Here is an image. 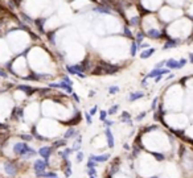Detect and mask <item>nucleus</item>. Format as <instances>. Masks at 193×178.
Here are the masks:
<instances>
[{
    "label": "nucleus",
    "mask_w": 193,
    "mask_h": 178,
    "mask_svg": "<svg viewBox=\"0 0 193 178\" xmlns=\"http://www.w3.org/2000/svg\"><path fill=\"white\" fill-rule=\"evenodd\" d=\"M136 54V44H132V48H131V55H135Z\"/></svg>",
    "instance_id": "obj_23"
},
{
    "label": "nucleus",
    "mask_w": 193,
    "mask_h": 178,
    "mask_svg": "<svg viewBox=\"0 0 193 178\" xmlns=\"http://www.w3.org/2000/svg\"><path fill=\"white\" fill-rule=\"evenodd\" d=\"M118 87H110V89H109V91H110V94H114V92H116V91H118Z\"/></svg>",
    "instance_id": "obj_29"
},
{
    "label": "nucleus",
    "mask_w": 193,
    "mask_h": 178,
    "mask_svg": "<svg viewBox=\"0 0 193 178\" xmlns=\"http://www.w3.org/2000/svg\"><path fill=\"white\" fill-rule=\"evenodd\" d=\"M122 120L123 121H130V115H128V112L124 111L123 114H122Z\"/></svg>",
    "instance_id": "obj_19"
},
{
    "label": "nucleus",
    "mask_w": 193,
    "mask_h": 178,
    "mask_svg": "<svg viewBox=\"0 0 193 178\" xmlns=\"http://www.w3.org/2000/svg\"><path fill=\"white\" fill-rule=\"evenodd\" d=\"M147 36L151 38H159L162 35H160V32L156 30V29H150V30L147 32Z\"/></svg>",
    "instance_id": "obj_8"
},
{
    "label": "nucleus",
    "mask_w": 193,
    "mask_h": 178,
    "mask_svg": "<svg viewBox=\"0 0 193 178\" xmlns=\"http://www.w3.org/2000/svg\"><path fill=\"white\" fill-rule=\"evenodd\" d=\"M75 160H77V162H81V161L84 160V154H82L81 152L77 153V158H75Z\"/></svg>",
    "instance_id": "obj_22"
},
{
    "label": "nucleus",
    "mask_w": 193,
    "mask_h": 178,
    "mask_svg": "<svg viewBox=\"0 0 193 178\" xmlns=\"http://www.w3.org/2000/svg\"><path fill=\"white\" fill-rule=\"evenodd\" d=\"M89 174H90V177H91V175H95V169H94V168H89Z\"/></svg>",
    "instance_id": "obj_32"
},
{
    "label": "nucleus",
    "mask_w": 193,
    "mask_h": 178,
    "mask_svg": "<svg viewBox=\"0 0 193 178\" xmlns=\"http://www.w3.org/2000/svg\"><path fill=\"white\" fill-rule=\"evenodd\" d=\"M79 121H81V116H79V114H78V115H75V118L73 119V120H70L68 124H69V125H74V124L79 123Z\"/></svg>",
    "instance_id": "obj_13"
},
{
    "label": "nucleus",
    "mask_w": 193,
    "mask_h": 178,
    "mask_svg": "<svg viewBox=\"0 0 193 178\" xmlns=\"http://www.w3.org/2000/svg\"><path fill=\"white\" fill-rule=\"evenodd\" d=\"M155 53V49H147V50H144V52H141V54H140V57L141 58H148V57H151V55Z\"/></svg>",
    "instance_id": "obj_9"
},
{
    "label": "nucleus",
    "mask_w": 193,
    "mask_h": 178,
    "mask_svg": "<svg viewBox=\"0 0 193 178\" xmlns=\"http://www.w3.org/2000/svg\"><path fill=\"white\" fill-rule=\"evenodd\" d=\"M185 63H187V60H181V61H180V62H179V69H180V67L184 66Z\"/></svg>",
    "instance_id": "obj_34"
},
{
    "label": "nucleus",
    "mask_w": 193,
    "mask_h": 178,
    "mask_svg": "<svg viewBox=\"0 0 193 178\" xmlns=\"http://www.w3.org/2000/svg\"><path fill=\"white\" fill-rule=\"evenodd\" d=\"M62 145H65V141H63V140L56 141V143H54V147H62Z\"/></svg>",
    "instance_id": "obj_26"
},
{
    "label": "nucleus",
    "mask_w": 193,
    "mask_h": 178,
    "mask_svg": "<svg viewBox=\"0 0 193 178\" xmlns=\"http://www.w3.org/2000/svg\"><path fill=\"white\" fill-rule=\"evenodd\" d=\"M184 152H185V148L181 145V147H180V157L183 156V153H184Z\"/></svg>",
    "instance_id": "obj_39"
},
{
    "label": "nucleus",
    "mask_w": 193,
    "mask_h": 178,
    "mask_svg": "<svg viewBox=\"0 0 193 178\" xmlns=\"http://www.w3.org/2000/svg\"><path fill=\"white\" fill-rule=\"evenodd\" d=\"M143 38H144V33H139V35H138V42L140 44Z\"/></svg>",
    "instance_id": "obj_30"
},
{
    "label": "nucleus",
    "mask_w": 193,
    "mask_h": 178,
    "mask_svg": "<svg viewBox=\"0 0 193 178\" xmlns=\"http://www.w3.org/2000/svg\"><path fill=\"white\" fill-rule=\"evenodd\" d=\"M130 24H131V25H138V24H139V17H132L130 20Z\"/></svg>",
    "instance_id": "obj_20"
},
{
    "label": "nucleus",
    "mask_w": 193,
    "mask_h": 178,
    "mask_svg": "<svg viewBox=\"0 0 193 178\" xmlns=\"http://www.w3.org/2000/svg\"><path fill=\"white\" fill-rule=\"evenodd\" d=\"M95 166V161H93L91 158L89 160V162H87V168H94Z\"/></svg>",
    "instance_id": "obj_24"
},
{
    "label": "nucleus",
    "mask_w": 193,
    "mask_h": 178,
    "mask_svg": "<svg viewBox=\"0 0 193 178\" xmlns=\"http://www.w3.org/2000/svg\"><path fill=\"white\" fill-rule=\"evenodd\" d=\"M159 74H162V70H159V69H155L153 71H151L150 74L147 75V78H152V77H159Z\"/></svg>",
    "instance_id": "obj_12"
},
{
    "label": "nucleus",
    "mask_w": 193,
    "mask_h": 178,
    "mask_svg": "<svg viewBox=\"0 0 193 178\" xmlns=\"http://www.w3.org/2000/svg\"><path fill=\"white\" fill-rule=\"evenodd\" d=\"M93 161H95V162H105V161H107L110 158V154H102V156H91Z\"/></svg>",
    "instance_id": "obj_5"
},
{
    "label": "nucleus",
    "mask_w": 193,
    "mask_h": 178,
    "mask_svg": "<svg viewBox=\"0 0 193 178\" xmlns=\"http://www.w3.org/2000/svg\"><path fill=\"white\" fill-rule=\"evenodd\" d=\"M140 98H143V92H134V94H131L130 95V100L131 102H134V100H138V99H140Z\"/></svg>",
    "instance_id": "obj_11"
},
{
    "label": "nucleus",
    "mask_w": 193,
    "mask_h": 178,
    "mask_svg": "<svg viewBox=\"0 0 193 178\" xmlns=\"http://www.w3.org/2000/svg\"><path fill=\"white\" fill-rule=\"evenodd\" d=\"M153 178H157V177H153Z\"/></svg>",
    "instance_id": "obj_49"
},
{
    "label": "nucleus",
    "mask_w": 193,
    "mask_h": 178,
    "mask_svg": "<svg viewBox=\"0 0 193 178\" xmlns=\"http://www.w3.org/2000/svg\"><path fill=\"white\" fill-rule=\"evenodd\" d=\"M107 1H109V3H114V1H115V0H107Z\"/></svg>",
    "instance_id": "obj_46"
},
{
    "label": "nucleus",
    "mask_w": 193,
    "mask_h": 178,
    "mask_svg": "<svg viewBox=\"0 0 193 178\" xmlns=\"http://www.w3.org/2000/svg\"><path fill=\"white\" fill-rule=\"evenodd\" d=\"M118 164H119V160L114 161V164H112V166H111V174L116 173V170H118Z\"/></svg>",
    "instance_id": "obj_15"
},
{
    "label": "nucleus",
    "mask_w": 193,
    "mask_h": 178,
    "mask_svg": "<svg viewBox=\"0 0 193 178\" xmlns=\"http://www.w3.org/2000/svg\"><path fill=\"white\" fill-rule=\"evenodd\" d=\"M95 12H101V13H110L109 9L103 8V7H98V8H95Z\"/></svg>",
    "instance_id": "obj_17"
},
{
    "label": "nucleus",
    "mask_w": 193,
    "mask_h": 178,
    "mask_svg": "<svg viewBox=\"0 0 193 178\" xmlns=\"http://www.w3.org/2000/svg\"><path fill=\"white\" fill-rule=\"evenodd\" d=\"M93 74L94 75H105V74H107V71L102 65H99V66H97L94 70H93Z\"/></svg>",
    "instance_id": "obj_7"
},
{
    "label": "nucleus",
    "mask_w": 193,
    "mask_h": 178,
    "mask_svg": "<svg viewBox=\"0 0 193 178\" xmlns=\"http://www.w3.org/2000/svg\"><path fill=\"white\" fill-rule=\"evenodd\" d=\"M70 153H72V149H66V150H65V152L62 153V157H63V158H66L70 154Z\"/></svg>",
    "instance_id": "obj_25"
},
{
    "label": "nucleus",
    "mask_w": 193,
    "mask_h": 178,
    "mask_svg": "<svg viewBox=\"0 0 193 178\" xmlns=\"http://www.w3.org/2000/svg\"><path fill=\"white\" fill-rule=\"evenodd\" d=\"M38 153H40V154L43 156V157L46 160V162H48V158H49L50 153H52V148H49V147H44V148H41L40 152H38Z\"/></svg>",
    "instance_id": "obj_3"
},
{
    "label": "nucleus",
    "mask_w": 193,
    "mask_h": 178,
    "mask_svg": "<svg viewBox=\"0 0 193 178\" xmlns=\"http://www.w3.org/2000/svg\"><path fill=\"white\" fill-rule=\"evenodd\" d=\"M167 65H168V67H171V69H179V62L176 60L167 61Z\"/></svg>",
    "instance_id": "obj_10"
},
{
    "label": "nucleus",
    "mask_w": 193,
    "mask_h": 178,
    "mask_svg": "<svg viewBox=\"0 0 193 178\" xmlns=\"http://www.w3.org/2000/svg\"><path fill=\"white\" fill-rule=\"evenodd\" d=\"M0 77H6V74H4V73L1 71V70H0Z\"/></svg>",
    "instance_id": "obj_44"
},
{
    "label": "nucleus",
    "mask_w": 193,
    "mask_h": 178,
    "mask_svg": "<svg viewBox=\"0 0 193 178\" xmlns=\"http://www.w3.org/2000/svg\"><path fill=\"white\" fill-rule=\"evenodd\" d=\"M156 104H157V98H155V99H153L152 106H151V107H152V109H155V108H156Z\"/></svg>",
    "instance_id": "obj_35"
},
{
    "label": "nucleus",
    "mask_w": 193,
    "mask_h": 178,
    "mask_svg": "<svg viewBox=\"0 0 193 178\" xmlns=\"http://www.w3.org/2000/svg\"><path fill=\"white\" fill-rule=\"evenodd\" d=\"M106 124H107V125H112L114 123H112V121H107V120H106Z\"/></svg>",
    "instance_id": "obj_43"
},
{
    "label": "nucleus",
    "mask_w": 193,
    "mask_h": 178,
    "mask_svg": "<svg viewBox=\"0 0 193 178\" xmlns=\"http://www.w3.org/2000/svg\"><path fill=\"white\" fill-rule=\"evenodd\" d=\"M189 58H190V61L193 62V54H190V55H189Z\"/></svg>",
    "instance_id": "obj_45"
},
{
    "label": "nucleus",
    "mask_w": 193,
    "mask_h": 178,
    "mask_svg": "<svg viewBox=\"0 0 193 178\" xmlns=\"http://www.w3.org/2000/svg\"><path fill=\"white\" fill-rule=\"evenodd\" d=\"M95 111H97V107H94V108L91 109V112H90V115H93V114H95Z\"/></svg>",
    "instance_id": "obj_41"
},
{
    "label": "nucleus",
    "mask_w": 193,
    "mask_h": 178,
    "mask_svg": "<svg viewBox=\"0 0 193 178\" xmlns=\"http://www.w3.org/2000/svg\"><path fill=\"white\" fill-rule=\"evenodd\" d=\"M4 168H6V172L8 173V174H11V175H13V174H16V166H15L13 164H11V162H7L6 165H4Z\"/></svg>",
    "instance_id": "obj_6"
},
{
    "label": "nucleus",
    "mask_w": 193,
    "mask_h": 178,
    "mask_svg": "<svg viewBox=\"0 0 193 178\" xmlns=\"http://www.w3.org/2000/svg\"><path fill=\"white\" fill-rule=\"evenodd\" d=\"M70 174H72V170H70V168H68V169L65 170V175H66V177H69Z\"/></svg>",
    "instance_id": "obj_36"
},
{
    "label": "nucleus",
    "mask_w": 193,
    "mask_h": 178,
    "mask_svg": "<svg viewBox=\"0 0 193 178\" xmlns=\"http://www.w3.org/2000/svg\"><path fill=\"white\" fill-rule=\"evenodd\" d=\"M15 153H16V154H20V156L35 154V152H33L31 148H28V145L24 144V143H17L16 145H15Z\"/></svg>",
    "instance_id": "obj_1"
},
{
    "label": "nucleus",
    "mask_w": 193,
    "mask_h": 178,
    "mask_svg": "<svg viewBox=\"0 0 193 178\" xmlns=\"http://www.w3.org/2000/svg\"><path fill=\"white\" fill-rule=\"evenodd\" d=\"M146 114H147V112H141L140 115H139V116H138V118H136V120H138V121H139V120H141V119H143V118H144V116H146Z\"/></svg>",
    "instance_id": "obj_31"
},
{
    "label": "nucleus",
    "mask_w": 193,
    "mask_h": 178,
    "mask_svg": "<svg viewBox=\"0 0 193 178\" xmlns=\"http://www.w3.org/2000/svg\"><path fill=\"white\" fill-rule=\"evenodd\" d=\"M20 1H21V0H16V3H17V4H19V3H20Z\"/></svg>",
    "instance_id": "obj_47"
},
{
    "label": "nucleus",
    "mask_w": 193,
    "mask_h": 178,
    "mask_svg": "<svg viewBox=\"0 0 193 178\" xmlns=\"http://www.w3.org/2000/svg\"><path fill=\"white\" fill-rule=\"evenodd\" d=\"M177 45V41H169L168 44L164 45V49H168V48H172V46H176Z\"/></svg>",
    "instance_id": "obj_18"
},
{
    "label": "nucleus",
    "mask_w": 193,
    "mask_h": 178,
    "mask_svg": "<svg viewBox=\"0 0 193 178\" xmlns=\"http://www.w3.org/2000/svg\"><path fill=\"white\" fill-rule=\"evenodd\" d=\"M81 141H82L81 137H79L77 141H75V143H74V149H78V148H79V145H81Z\"/></svg>",
    "instance_id": "obj_21"
},
{
    "label": "nucleus",
    "mask_w": 193,
    "mask_h": 178,
    "mask_svg": "<svg viewBox=\"0 0 193 178\" xmlns=\"http://www.w3.org/2000/svg\"><path fill=\"white\" fill-rule=\"evenodd\" d=\"M156 128H157V127H156V125H152V127H150V128H147V129H146V131H147V132H150V131H155Z\"/></svg>",
    "instance_id": "obj_38"
},
{
    "label": "nucleus",
    "mask_w": 193,
    "mask_h": 178,
    "mask_svg": "<svg viewBox=\"0 0 193 178\" xmlns=\"http://www.w3.org/2000/svg\"><path fill=\"white\" fill-rule=\"evenodd\" d=\"M90 178H95V177H94V175H91V177H90Z\"/></svg>",
    "instance_id": "obj_48"
},
{
    "label": "nucleus",
    "mask_w": 193,
    "mask_h": 178,
    "mask_svg": "<svg viewBox=\"0 0 193 178\" xmlns=\"http://www.w3.org/2000/svg\"><path fill=\"white\" fill-rule=\"evenodd\" d=\"M124 32H126V36H128V37H131V32L128 28H124Z\"/></svg>",
    "instance_id": "obj_37"
},
{
    "label": "nucleus",
    "mask_w": 193,
    "mask_h": 178,
    "mask_svg": "<svg viewBox=\"0 0 193 178\" xmlns=\"http://www.w3.org/2000/svg\"><path fill=\"white\" fill-rule=\"evenodd\" d=\"M0 178H1V177H0Z\"/></svg>",
    "instance_id": "obj_50"
},
{
    "label": "nucleus",
    "mask_w": 193,
    "mask_h": 178,
    "mask_svg": "<svg viewBox=\"0 0 193 178\" xmlns=\"http://www.w3.org/2000/svg\"><path fill=\"white\" fill-rule=\"evenodd\" d=\"M75 133H77V132H75V129H74V128H70L69 131H68V132L65 133V139H70L72 136H74Z\"/></svg>",
    "instance_id": "obj_14"
},
{
    "label": "nucleus",
    "mask_w": 193,
    "mask_h": 178,
    "mask_svg": "<svg viewBox=\"0 0 193 178\" xmlns=\"http://www.w3.org/2000/svg\"><path fill=\"white\" fill-rule=\"evenodd\" d=\"M151 154H152L153 157H156V160H157V161H163V160H164V156H163V154H160V153L151 152Z\"/></svg>",
    "instance_id": "obj_16"
},
{
    "label": "nucleus",
    "mask_w": 193,
    "mask_h": 178,
    "mask_svg": "<svg viewBox=\"0 0 193 178\" xmlns=\"http://www.w3.org/2000/svg\"><path fill=\"white\" fill-rule=\"evenodd\" d=\"M116 109H118V106H114L112 108H110V109H109V114H115Z\"/></svg>",
    "instance_id": "obj_27"
},
{
    "label": "nucleus",
    "mask_w": 193,
    "mask_h": 178,
    "mask_svg": "<svg viewBox=\"0 0 193 178\" xmlns=\"http://www.w3.org/2000/svg\"><path fill=\"white\" fill-rule=\"evenodd\" d=\"M85 116H86V120H87V123H91V115H90V114H85Z\"/></svg>",
    "instance_id": "obj_33"
},
{
    "label": "nucleus",
    "mask_w": 193,
    "mask_h": 178,
    "mask_svg": "<svg viewBox=\"0 0 193 178\" xmlns=\"http://www.w3.org/2000/svg\"><path fill=\"white\" fill-rule=\"evenodd\" d=\"M106 115H107L106 111H101V120H106Z\"/></svg>",
    "instance_id": "obj_28"
},
{
    "label": "nucleus",
    "mask_w": 193,
    "mask_h": 178,
    "mask_svg": "<svg viewBox=\"0 0 193 178\" xmlns=\"http://www.w3.org/2000/svg\"><path fill=\"white\" fill-rule=\"evenodd\" d=\"M21 137H23L24 140H28V141H29V140H31V139H32L31 136H28V135H23V136H21Z\"/></svg>",
    "instance_id": "obj_40"
},
{
    "label": "nucleus",
    "mask_w": 193,
    "mask_h": 178,
    "mask_svg": "<svg viewBox=\"0 0 193 178\" xmlns=\"http://www.w3.org/2000/svg\"><path fill=\"white\" fill-rule=\"evenodd\" d=\"M73 98H74L77 102H79V98H78V96H77V95H75V94H73Z\"/></svg>",
    "instance_id": "obj_42"
},
{
    "label": "nucleus",
    "mask_w": 193,
    "mask_h": 178,
    "mask_svg": "<svg viewBox=\"0 0 193 178\" xmlns=\"http://www.w3.org/2000/svg\"><path fill=\"white\" fill-rule=\"evenodd\" d=\"M44 170H45V162H43V161H36L35 162V172L37 175H41L44 173Z\"/></svg>",
    "instance_id": "obj_2"
},
{
    "label": "nucleus",
    "mask_w": 193,
    "mask_h": 178,
    "mask_svg": "<svg viewBox=\"0 0 193 178\" xmlns=\"http://www.w3.org/2000/svg\"><path fill=\"white\" fill-rule=\"evenodd\" d=\"M106 137H107V144L110 148H114V136L112 132L110 131V128H106Z\"/></svg>",
    "instance_id": "obj_4"
}]
</instances>
